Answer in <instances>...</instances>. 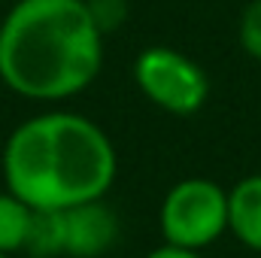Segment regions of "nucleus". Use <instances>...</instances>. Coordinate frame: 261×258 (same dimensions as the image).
<instances>
[{
	"label": "nucleus",
	"mask_w": 261,
	"mask_h": 258,
	"mask_svg": "<svg viewBox=\"0 0 261 258\" xmlns=\"http://www.w3.org/2000/svg\"><path fill=\"white\" fill-rule=\"evenodd\" d=\"M67 222V246L64 255L70 258H100L107 255L119 237V216L113 213V207L103 203V197L97 200H85L64 210Z\"/></svg>",
	"instance_id": "5"
},
{
	"label": "nucleus",
	"mask_w": 261,
	"mask_h": 258,
	"mask_svg": "<svg viewBox=\"0 0 261 258\" xmlns=\"http://www.w3.org/2000/svg\"><path fill=\"white\" fill-rule=\"evenodd\" d=\"M137 88L170 116H195L210 97V76L186 52L149 46L134 58Z\"/></svg>",
	"instance_id": "4"
},
{
	"label": "nucleus",
	"mask_w": 261,
	"mask_h": 258,
	"mask_svg": "<svg viewBox=\"0 0 261 258\" xmlns=\"http://www.w3.org/2000/svg\"><path fill=\"white\" fill-rule=\"evenodd\" d=\"M67 246L64 210H34L24 252L31 258H58Z\"/></svg>",
	"instance_id": "7"
},
{
	"label": "nucleus",
	"mask_w": 261,
	"mask_h": 258,
	"mask_svg": "<svg viewBox=\"0 0 261 258\" xmlns=\"http://www.w3.org/2000/svg\"><path fill=\"white\" fill-rule=\"evenodd\" d=\"M31 219H34V207L31 203H24L18 194H12L9 189L0 192V252L3 255L24 252Z\"/></svg>",
	"instance_id": "8"
},
{
	"label": "nucleus",
	"mask_w": 261,
	"mask_h": 258,
	"mask_svg": "<svg viewBox=\"0 0 261 258\" xmlns=\"http://www.w3.org/2000/svg\"><path fill=\"white\" fill-rule=\"evenodd\" d=\"M164 243L206 249L228 231V192L203 176H189L164 194L158 210Z\"/></svg>",
	"instance_id": "3"
},
{
	"label": "nucleus",
	"mask_w": 261,
	"mask_h": 258,
	"mask_svg": "<svg viewBox=\"0 0 261 258\" xmlns=\"http://www.w3.org/2000/svg\"><path fill=\"white\" fill-rule=\"evenodd\" d=\"M0 258H9V255H3V252H0Z\"/></svg>",
	"instance_id": "11"
},
{
	"label": "nucleus",
	"mask_w": 261,
	"mask_h": 258,
	"mask_svg": "<svg viewBox=\"0 0 261 258\" xmlns=\"http://www.w3.org/2000/svg\"><path fill=\"white\" fill-rule=\"evenodd\" d=\"M146 258H203V255L195 252V249H182V246H170V243H164V246L152 249Z\"/></svg>",
	"instance_id": "10"
},
{
	"label": "nucleus",
	"mask_w": 261,
	"mask_h": 258,
	"mask_svg": "<svg viewBox=\"0 0 261 258\" xmlns=\"http://www.w3.org/2000/svg\"><path fill=\"white\" fill-rule=\"evenodd\" d=\"M228 231L252 252H261V173L243 176L228 192Z\"/></svg>",
	"instance_id": "6"
},
{
	"label": "nucleus",
	"mask_w": 261,
	"mask_h": 258,
	"mask_svg": "<svg viewBox=\"0 0 261 258\" xmlns=\"http://www.w3.org/2000/svg\"><path fill=\"white\" fill-rule=\"evenodd\" d=\"M103 67V31L85 0H18L0 24V79L28 100H67Z\"/></svg>",
	"instance_id": "1"
},
{
	"label": "nucleus",
	"mask_w": 261,
	"mask_h": 258,
	"mask_svg": "<svg viewBox=\"0 0 261 258\" xmlns=\"http://www.w3.org/2000/svg\"><path fill=\"white\" fill-rule=\"evenodd\" d=\"M237 40H240V49L252 61H261V0H249L243 6L240 24H237Z\"/></svg>",
	"instance_id": "9"
},
{
	"label": "nucleus",
	"mask_w": 261,
	"mask_h": 258,
	"mask_svg": "<svg viewBox=\"0 0 261 258\" xmlns=\"http://www.w3.org/2000/svg\"><path fill=\"white\" fill-rule=\"evenodd\" d=\"M119 158L113 140L82 113L49 110L6 137L3 179L34 210H70L113 189Z\"/></svg>",
	"instance_id": "2"
}]
</instances>
